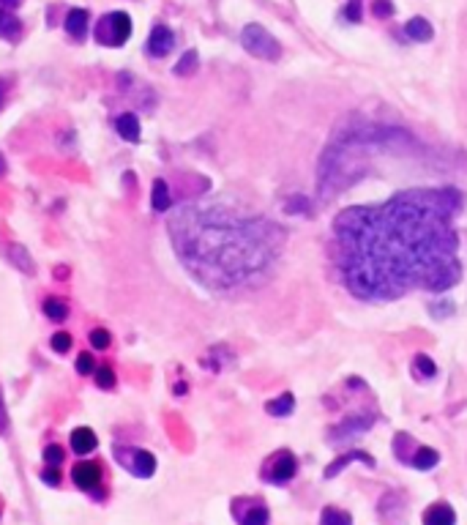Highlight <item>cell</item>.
Wrapping results in <instances>:
<instances>
[{
  "instance_id": "cell-1",
  "label": "cell",
  "mask_w": 467,
  "mask_h": 525,
  "mask_svg": "<svg viewBox=\"0 0 467 525\" xmlns=\"http://www.w3.org/2000/svg\"><path fill=\"white\" fill-rule=\"evenodd\" d=\"M457 189H407L380 205H350L334 222L336 268L361 301H396L413 290L445 293L462 279L454 216Z\"/></svg>"
},
{
  "instance_id": "cell-2",
  "label": "cell",
  "mask_w": 467,
  "mask_h": 525,
  "mask_svg": "<svg viewBox=\"0 0 467 525\" xmlns=\"http://www.w3.org/2000/svg\"><path fill=\"white\" fill-rule=\"evenodd\" d=\"M170 235L194 279L214 290H235L274 268L287 232L227 202H191L175 211Z\"/></svg>"
},
{
  "instance_id": "cell-3",
  "label": "cell",
  "mask_w": 467,
  "mask_h": 525,
  "mask_svg": "<svg viewBox=\"0 0 467 525\" xmlns=\"http://www.w3.org/2000/svg\"><path fill=\"white\" fill-rule=\"evenodd\" d=\"M241 44L249 55L260 58V61H279L281 58V44L257 22H249L241 31Z\"/></svg>"
},
{
  "instance_id": "cell-4",
  "label": "cell",
  "mask_w": 467,
  "mask_h": 525,
  "mask_svg": "<svg viewBox=\"0 0 467 525\" xmlns=\"http://www.w3.org/2000/svg\"><path fill=\"white\" fill-rule=\"evenodd\" d=\"M128 36H131V17L126 11L104 14L101 22L96 25V38L104 47H121Z\"/></svg>"
},
{
  "instance_id": "cell-5",
  "label": "cell",
  "mask_w": 467,
  "mask_h": 525,
  "mask_svg": "<svg viewBox=\"0 0 467 525\" xmlns=\"http://www.w3.org/2000/svg\"><path fill=\"white\" fill-rule=\"evenodd\" d=\"M295 473H298V457H295L292 452H287V449L276 452L274 457L268 459V465H265V479L274 482V485H287V482H292Z\"/></svg>"
},
{
  "instance_id": "cell-6",
  "label": "cell",
  "mask_w": 467,
  "mask_h": 525,
  "mask_svg": "<svg viewBox=\"0 0 467 525\" xmlns=\"http://www.w3.org/2000/svg\"><path fill=\"white\" fill-rule=\"evenodd\" d=\"M115 454L121 457V465L124 468H128L134 476H140V479H151L156 473V457L151 454V452H145V449H115Z\"/></svg>"
},
{
  "instance_id": "cell-7",
  "label": "cell",
  "mask_w": 467,
  "mask_h": 525,
  "mask_svg": "<svg viewBox=\"0 0 467 525\" xmlns=\"http://www.w3.org/2000/svg\"><path fill=\"white\" fill-rule=\"evenodd\" d=\"M372 424H374V413H353L339 427L331 429V443H347V441L358 438L361 432H366Z\"/></svg>"
},
{
  "instance_id": "cell-8",
  "label": "cell",
  "mask_w": 467,
  "mask_h": 525,
  "mask_svg": "<svg viewBox=\"0 0 467 525\" xmlns=\"http://www.w3.org/2000/svg\"><path fill=\"white\" fill-rule=\"evenodd\" d=\"M172 47H175V33L170 31L167 25H156L154 31H151V36H148L145 52L151 58H164V55L172 52Z\"/></svg>"
},
{
  "instance_id": "cell-9",
  "label": "cell",
  "mask_w": 467,
  "mask_h": 525,
  "mask_svg": "<svg viewBox=\"0 0 467 525\" xmlns=\"http://www.w3.org/2000/svg\"><path fill=\"white\" fill-rule=\"evenodd\" d=\"M71 479L77 482L80 490L94 492V490H98V485H101V468H98L96 462H77L74 471H71Z\"/></svg>"
},
{
  "instance_id": "cell-10",
  "label": "cell",
  "mask_w": 467,
  "mask_h": 525,
  "mask_svg": "<svg viewBox=\"0 0 467 525\" xmlns=\"http://www.w3.org/2000/svg\"><path fill=\"white\" fill-rule=\"evenodd\" d=\"M63 28H66V33L71 36V38H85L88 36V28H91V14H88V8H71L68 14H66V22H63Z\"/></svg>"
},
{
  "instance_id": "cell-11",
  "label": "cell",
  "mask_w": 467,
  "mask_h": 525,
  "mask_svg": "<svg viewBox=\"0 0 467 525\" xmlns=\"http://www.w3.org/2000/svg\"><path fill=\"white\" fill-rule=\"evenodd\" d=\"M424 525H457V512L451 503H432L424 512Z\"/></svg>"
},
{
  "instance_id": "cell-12",
  "label": "cell",
  "mask_w": 467,
  "mask_h": 525,
  "mask_svg": "<svg viewBox=\"0 0 467 525\" xmlns=\"http://www.w3.org/2000/svg\"><path fill=\"white\" fill-rule=\"evenodd\" d=\"M96 443H98V438H96V432L91 427H77L71 432V449L77 454H91L96 449Z\"/></svg>"
},
{
  "instance_id": "cell-13",
  "label": "cell",
  "mask_w": 467,
  "mask_h": 525,
  "mask_svg": "<svg viewBox=\"0 0 467 525\" xmlns=\"http://www.w3.org/2000/svg\"><path fill=\"white\" fill-rule=\"evenodd\" d=\"M355 459H361L364 465H369V468H374V459L372 454H366V452H347L344 457H339L336 462H331L328 468H325V479H334L336 473H342L344 468L350 465V462H355Z\"/></svg>"
},
{
  "instance_id": "cell-14",
  "label": "cell",
  "mask_w": 467,
  "mask_h": 525,
  "mask_svg": "<svg viewBox=\"0 0 467 525\" xmlns=\"http://www.w3.org/2000/svg\"><path fill=\"white\" fill-rule=\"evenodd\" d=\"M437 462H440V452L432 446H418L410 457V465L415 471H432V468H437Z\"/></svg>"
},
{
  "instance_id": "cell-15",
  "label": "cell",
  "mask_w": 467,
  "mask_h": 525,
  "mask_svg": "<svg viewBox=\"0 0 467 525\" xmlns=\"http://www.w3.org/2000/svg\"><path fill=\"white\" fill-rule=\"evenodd\" d=\"M235 517H238V523H241V525H268V523H271V512H268V509H265L260 501H251L249 509H246L244 515L238 512Z\"/></svg>"
},
{
  "instance_id": "cell-16",
  "label": "cell",
  "mask_w": 467,
  "mask_h": 525,
  "mask_svg": "<svg viewBox=\"0 0 467 525\" xmlns=\"http://www.w3.org/2000/svg\"><path fill=\"white\" fill-rule=\"evenodd\" d=\"M115 129L124 137L126 142H140V118L134 112H124L118 121H115Z\"/></svg>"
},
{
  "instance_id": "cell-17",
  "label": "cell",
  "mask_w": 467,
  "mask_h": 525,
  "mask_svg": "<svg viewBox=\"0 0 467 525\" xmlns=\"http://www.w3.org/2000/svg\"><path fill=\"white\" fill-rule=\"evenodd\" d=\"M151 205H154V211H158V214L170 211V205H172V195H170V186H167V181H161V178H156V181H154V195H151Z\"/></svg>"
},
{
  "instance_id": "cell-18",
  "label": "cell",
  "mask_w": 467,
  "mask_h": 525,
  "mask_svg": "<svg viewBox=\"0 0 467 525\" xmlns=\"http://www.w3.org/2000/svg\"><path fill=\"white\" fill-rule=\"evenodd\" d=\"M405 33L413 38V41H429V38L435 36L432 25H429V20H424V17H413V20L405 25Z\"/></svg>"
},
{
  "instance_id": "cell-19",
  "label": "cell",
  "mask_w": 467,
  "mask_h": 525,
  "mask_svg": "<svg viewBox=\"0 0 467 525\" xmlns=\"http://www.w3.org/2000/svg\"><path fill=\"white\" fill-rule=\"evenodd\" d=\"M265 411H268L271 416H279V419H284V416H290V413L295 411V397H292L290 392H284L281 397L271 399V402L265 405Z\"/></svg>"
},
{
  "instance_id": "cell-20",
  "label": "cell",
  "mask_w": 467,
  "mask_h": 525,
  "mask_svg": "<svg viewBox=\"0 0 467 525\" xmlns=\"http://www.w3.org/2000/svg\"><path fill=\"white\" fill-rule=\"evenodd\" d=\"M320 525H353V515L339 506H325L320 512Z\"/></svg>"
},
{
  "instance_id": "cell-21",
  "label": "cell",
  "mask_w": 467,
  "mask_h": 525,
  "mask_svg": "<svg viewBox=\"0 0 467 525\" xmlns=\"http://www.w3.org/2000/svg\"><path fill=\"white\" fill-rule=\"evenodd\" d=\"M8 260L14 262L20 271H25V274H36L33 258L28 255V249H25V246H20V244H14V246L8 249Z\"/></svg>"
},
{
  "instance_id": "cell-22",
  "label": "cell",
  "mask_w": 467,
  "mask_h": 525,
  "mask_svg": "<svg viewBox=\"0 0 467 525\" xmlns=\"http://www.w3.org/2000/svg\"><path fill=\"white\" fill-rule=\"evenodd\" d=\"M413 372H415V378H424V380H432L437 375V364L429 356H424V353H418L415 359H413Z\"/></svg>"
},
{
  "instance_id": "cell-23",
  "label": "cell",
  "mask_w": 467,
  "mask_h": 525,
  "mask_svg": "<svg viewBox=\"0 0 467 525\" xmlns=\"http://www.w3.org/2000/svg\"><path fill=\"white\" fill-rule=\"evenodd\" d=\"M44 315H47L50 320H55V323H63V320L68 318V304L61 301V298H47V301H44Z\"/></svg>"
},
{
  "instance_id": "cell-24",
  "label": "cell",
  "mask_w": 467,
  "mask_h": 525,
  "mask_svg": "<svg viewBox=\"0 0 467 525\" xmlns=\"http://www.w3.org/2000/svg\"><path fill=\"white\" fill-rule=\"evenodd\" d=\"M197 66H200V55H197L194 50H186V52H184V58L175 64V68H172V71H175L178 77H191V74L197 71Z\"/></svg>"
},
{
  "instance_id": "cell-25",
  "label": "cell",
  "mask_w": 467,
  "mask_h": 525,
  "mask_svg": "<svg viewBox=\"0 0 467 525\" xmlns=\"http://www.w3.org/2000/svg\"><path fill=\"white\" fill-rule=\"evenodd\" d=\"M20 33V20L11 11H0V36L3 38H17Z\"/></svg>"
},
{
  "instance_id": "cell-26",
  "label": "cell",
  "mask_w": 467,
  "mask_h": 525,
  "mask_svg": "<svg viewBox=\"0 0 467 525\" xmlns=\"http://www.w3.org/2000/svg\"><path fill=\"white\" fill-rule=\"evenodd\" d=\"M88 339H91L94 350H107V348H110V342H112V337H110V331H107V328H94Z\"/></svg>"
},
{
  "instance_id": "cell-27",
  "label": "cell",
  "mask_w": 467,
  "mask_h": 525,
  "mask_svg": "<svg viewBox=\"0 0 467 525\" xmlns=\"http://www.w3.org/2000/svg\"><path fill=\"white\" fill-rule=\"evenodd\" d=\"M94 375H96V383H98L101 389H112V386H115V369H112V367L104 364V367L96 369Z\"/></svg>"
},
{
  "instance_id": "cell-28",
  "label": "cell",
  "mask_w": 467,
  "mask_h": 525,
  "mask_svg": "<svg viewBox=\"0 0 467 525\" xmlns=\"http://www.w3.org/2000/svg\"><path fill=\"white\" fill-rule=\"evenodd\" d=\"M284 211L287 214H309V200L304 195H295L292 200L284 202Z\"/></svg>"
},
{
  "instance_id": "cell-29",
  "label": "cell",
  "mask_w": 467,
  "mask_h": 525,
  "mask_svg": "<svg viewBox=\"0 0 467 525\" xmlns=\"http://www.w3.org/2000/svg\"><path fill=\"white\" fill-rule=\"evenodd\" d=\"M344 20L347 22H361V14H364V3L361 0H347V6H344Z\"/></svg>"
},
{
  "instance_id": "cell-30",
  "label": "cell",
  "mask_w": 467,
  "mask_h": 525,
  "mask_svg": "<svg viewBox=\"0 0 467 525\" xmlns=\"http://www.w3.org/2000/svg\"><path fill=\"white\" fill-rule=\"evenodd\" d=\"M44 459H47V465L58 468L63 459H66V454H63V446H58V443H50V446L44 449Z\"/></svg>"
},
{
  "instance_id": "cell-31",
  "label": "cell",
  "mask_w": 467,
  "mask_h": 525,
  "mask_svg": "<svg viewBox=\"0 0 467 525\" xmlns=\"http://www.w3.org/2000/svg\"><path fill=\"white\" fill-rule=\"evenodd\" d=\"M429 312H432V318H437V320L451 318V315H454V301H435Z\"/></svg>"
},
{
  "instance_id": "cell-32",
  "label": "cell",
  "mask_w": 467,
  "mask_h": 525,
  "mask_svg": "<svg viewBox=\"0 0 467 525\" xmlns=\"http://www.w3.org/2000/svg\"><path fill=\"white\" fill-rule=\"evenodd\" d=\"M372 11H374V17H380V20H388V17L396 14V8H394L391 0H374Z\"/></svg>"
},
{
  "instance_id": "cell-33",
  "label": "cell",
  "mask_w": 467,
  "mask_h": 525,
  "mask_svg": "<svg viewBox=\"0 0 467 525\" xmlns=\"http://www.w3.org/2000/svg\"><path fill=\"white\" fill-rule=\"evenodd\" d=\"M52 350H55V353L71 350V334H68V331H58V334L52 337Z\"/></svg>"
},
{
  "instance_id": "cell-34",
  "label": "cell",
  "mask_w": 467,
  "mask_h": 525,
  "mask_svg": "<svg viewBox=\"0 0 467 525\" xmlns=\"http://www.w3.org/2000/svg\"><path fill=\"white\" fill-rule=\"evenodd\" d=\"M77 372H80V375H94L96 372L94 353H80V359H77Z\"/></svg>"
},
{
  "instance_id": "cell-35",
  "label": "cell",
  "mask_w": 467,
  "mask_h": 525,
  "mask_svg": "<svg viewBox=\"0 0 467 525\" xmlns=\"http://www.w3.org/2000/svg\"><path fill=\"white\" fill-rule=\"evenodd\" d=\"M41 479H44L47 485H52V487H55V485L61 482V473H58V468H52V465H47V468L41 471Z\"/></svg>"
},
{
  "instance_id": "cell-36",
  "label": "cell",
  "mask_w": 467,
  "mask_h": 525,
  "mask_svg": "<svg viewBox=\"0 0 467 525\" xmlns=\"http://www.w3.org/2000/svg\"><path fill=\"white\" fill-rule=\"evenodd\" d=\"M20 6V0H0V11H14Z\"/></svg>"
},
{
  "instance_id": "cell-37",
  "label": "cell",
  "mask_w": 467,
  "mask_h": 525,
  "mask_svg": "<svg viewBox=\"0 0 467 525\" xmlns=\"http://www.w3.org/2000/svg\"><path fill=\"white\" fill-rule=\"evenodd\" d=\"M6 427V411H3V399H0V429Z\"/></svg>"
},
{
  "instance_id": "cell-38",
  "label": "cell",
  "mask_w": 467,
  "mask_h": 525,
  "mask_svg": "<svg viewBox=\"0 0 467 525\" xmlns=\"http://www.w3.org/2000/svg\"><path fill=\"white\" fill-rule=\"evenodd\" d=\"M3 172H6V159L0 156V175H3Z\"/></svg>"
}]
</instances>
